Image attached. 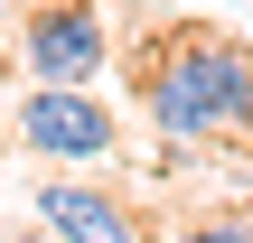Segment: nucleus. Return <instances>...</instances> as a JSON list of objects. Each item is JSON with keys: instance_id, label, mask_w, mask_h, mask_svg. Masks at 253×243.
<instances>
[{"instance_id": "obj_1", "label": "nucleus", "mask_w": 253, "mask_h": 243, "mask_svg": "<svg viewBox=\"0 0 253 243\" xmlns=\"http://www.w3.org/2000/svg\"><path fill=\"white\" fill-rule=\"evenodd\" d=\"M141 112L169 140H197V150L253 140V47L225 37V28H169V37H150V56H141Z\"/></svg>"}, {"instance_id": "obj_2", "label": "nucleus", "mask_w": 253, "mask_h": 243, "mask_svg": "<svg viewBox=\"0 0 253 243\" xmlns=\"http://www.w3.org/2000/svg\"><path fill=\"white\" fill-rule=\"evenodd\" d=\"M9 140L38 150V159H56V169H94V159H113L122 131L94 103V84H28L19 112H9Z\"/></svg>"}, {"instance_id": "obj_3", "label": "nucleus", "mask_w": 253, "mask_h": 243, "mask_svg": "<svg viewBox=\"0 0 253 243\" xmlns=\"http://www.w3.org/2000/svg\"><path fill=\"white\" fill-rule=\"evenodd\" d=\"M103 56H113V28H103L94 0H38V9L19 19V66H28V84H94Z\"/></svg>"}, {"instance_id": "obj_4", "label": "nucleus", "mask_w": 253, "mask_h": 243, "mask_svg": "<svg viewBox=\"0 0 253 243\" xmlns=\"http://www.w3.org/2000/svg\"><path fill=\"white\" fill-rule=\"evenodd\" d=\"M28 215H38V225H56L66 243H141L131 206H122L113 187H94V178H47V187L28 197Z\"/></svg>"}, {"instance_id": "obj_5", "label": "nucleus", "mask_w": 253, "mask_h": 243, "mask_svg": "<svg viewBox=\"0 0 253 243\" xmlns=\"http://www.w3.org/2000/svg\"><path fill=\"white\" fill-rule=\"evenodd\" d=\"M169 243H253V215H207V225H188Z\"/></svg>"}, {"instance_id": "obj_6", "label": "nucleus", "mask_w": 253, "mask_h": 243, "mask_svg": "<svg viewBox=\"0 0 253 243\" xmlns=\"http://www.w3.org/2000/svg\"><path fill=\"white\" fill-rule=\"evenodd\" d=\"M9 243H66L56 225H9Z\"/></svg>"}, {"instance_id": "obj_7", "label": "nucleus", "mask_w": 253, "mask_h": 243, "mask_svg": "<svg viewBox=\"0 0 253 243\" xmlns=\"http://www.w3.org/2000/svg\"><path fill=\"white\" fill-rule=\"evenodd\" d=\"M0 9H9V0H0Z\"/></svg>"}]
</instances>
